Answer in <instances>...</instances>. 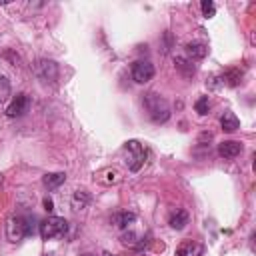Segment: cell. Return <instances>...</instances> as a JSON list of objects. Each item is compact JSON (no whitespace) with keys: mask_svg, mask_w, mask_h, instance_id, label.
<instances>
[{"mask_svg":"<svg viewBox=\"0 0 256 256\" xmlns=\"http://www.w3.org/2000/svg\"><path fill=\"white\" fill-rule=\"evenodd\" d=\"M188 220H190L188 212H186V210H182V208H178V210H174V212L170 214L168 224H170V228H172V230H184V228H186V224H188Z\"/></svg>","mask_w":256,"mask_h":256,"instance_id":"8fae6325","label":"cell"},{"mask_svg":"<svg viewBox=\"0 0 256 256\" xmlns=\"http://www.w3.org/2000/svg\"><path fill=\"white\" fill-rule=\"evenodd\" d=\"M66 180V174L64 172H48L42 176V184L46 190H56L58 186H62Z\"/></svg>","mask_w":256,"mask_h":256,"instance_id":"5bb4252c","label":"cell"},{"mask_svg":"<svg viewBox=\"0 0 256 256\" xmlns=\"http://www.w3.org/2000/svg\"><path fill=\"white\" fill-rule=\"evenodd\" d=\"M174 68H176L182 76H186V78H192V76L196 74V66L192 64V60L182 58V56H174Z\"/></svg>","mask_w":256,"mask_h":256,"instance_id":"4fadbf2b","label":"cell"},{"mask_svg":"<svg viewBox=\"0 0 256 256\" xmlns=\"http://www.w3.org/2000/svg\"><path fill=\"white\" fill-rule=\"evenodd\" d=\"M240 152H242V144L236 142V140H224V142L218 144V154L222 158H228L230 160V158H236Z\"/></svg>","mask_w":256,"mask_h":256,"instance_id":"9c48e42d","label":"cell"},{"mask_svg":"<svg viewBox=\"0 0 256 256\" xmlns=\"http://www.w3.org/2000/svg\"><path fill=\"white\" fill-rule=\"evenodd\" d=\"M202 254H204V246L198 244L196 240H184L176 248V256H202Z\"/></svg>","mask_w":256,"mask_h":256,"instance_id":"ba28073f","label":"cell"},{"mask_svg":"<svg viewBox=\"0 0 256 256\" xmlns=\"http://www.w3.org/2000/svg\"><path fill=\"white\" fill-rule=\"evenodd\" d=\"M142 106L148 114V118L154 124H164L170 118V104L166 102V98H162L156 92H146L142 94Z\"/></svg>","mask_w":256,"mask_h":256,"instance_id":"6da1fadb","label":"cell"},{"mask_svg":"<svg viewBox=\"0 0 256 256\" xmlns=\"http://www.w3.org/2000/svg\"><path fill=\"white\" fill-rule=\"evenodd\" d=\"M142 240L144 238H140L136 232H132V230H128V232H124L122 236H120V242L124 244V246H130V248H142Z\"/></svg>","mask_w":256,"mask_h":256,"instance_id":"e0dca14e","label":"cell"},{"mask_svg":"<svg viewBox=\"0 0 256 256\" xmlns=\"http://www.w3.org/2000/svg\"><path fill=\"white\" fill-rule=\"evenodd\" d=\"M42 204H44V210H46V212H52V210H54V202H52V198L46 196V198L42 200Z\"/></svg>","mask_w":256,"mask_h":256,"instance_id":"7402d4cb","label":"cell"},{"mask_svg":"<svg viewBox=\"0 0 256 256\" xmlns=\"http://www.w3.org/2000/svg\"><path fill=\"white\" fill-rule=\"evenodd\" d=\"M68 232V222L66 218L60 216H48L40 222V236L42 240H54V238H62Z\"/></svg>","mask_w":256,"mask_h":256,"instance_id":"3957f363","label":"cell"},{"mask_svg":"<svg viewBox=\"0 0 256 256\" xmlns=\"http://www.w3.org/2000/svg\"><path fill=\"white\" fill-rule=\"evenodd\" d=\"M104 256H114V254H110V252H104Z\"/></svg>","mask_w":256,"mask_h":256,"instance_id":"603a6c76","label":"cell"},{"mask_svg":"<svg viewBox=\"0 0 256 256\" xmlns=\"http://www.w3.org/2000/svg\"><path fill=\"white\" fill-rule=\"evenodd\" d=\"M200 6H202V14H204V18H212V16H214V12H216V8H214V2H210V0H204Z\"/></svg>","mask_w":256,"mask_h":256,"instance_id":"44dd1931","label":"cell"},{"mask_svg":"<svg viewBox=\"0 0 256 256\" xmlns=\"http://www.w3.org/2000/svg\"><path fill=\"white\" fill-rule=\"evenodd\" d=\"M10 98V80L0 74V104H4Z\"/></svg>","mask_w":256,"mask_h":256,"instance_id":"d6986e66","label":"cell"},{"mask_svg":"<svg viewBox=\"0 0 256 256\" xmlns=\"http://www.w3.org/2000/svg\"><path fill=\"white\" fill-rule=\"evenodd\" d=\"M0 186H2V174H0Z\"/></svg>","mask_w":256,"mask_h":256,"instance_id":"cb8c5ba5","label":"cell"},{"mask_svg":"<svg viewBox=\"0 0 256 256\" xmlns=\"http://www.w3.org/2000/svg\"><path fill=\"white\" fill-rule=\"evenodd\" d=\"M34 74L42 80V82H50L54 84L58 80V74H60V68L54 60H48V58H40L34 62Z\"/></svg>","mask_w":256,"mask_h":256,"instance_id":"277c9868","label":"cell"},{"mask_svg":"<svg viewBox=\"0 0 256 256\" xmlns=\"http://www.w3.org/2000/svg\"><path fill=\"white\" fill-rule=\"evenodd\" d=\"M100 176H108V178L102 180V184H116V182H120V178H122L116 168H106V170L100 172Z\"/></svg>","mask_w":256,"mask_h":256,"instance_id":"ac0fdd59","label":"cell"},{"mask_svg":"<svg viewBox=\"0 0 256 256\" xmlns=\"http://www.w3.org/2000/svg\"><path fill=\"white\" fill-rule=\"evenodd\" d=\"M194 108H196V112H198L200 116H206L208 110H210V100H208V96H200V98L196 100Z\"/></svg>","mask_w":256,"mask_h":256,"instance_id":"ffe728a7","label":"cell"},{"mask_svg":"<svg viewBox=\"0 0 256 256\" xmlns=\"http://www.w3.org/2000/svg\"><path fill=\"white\" fill-rule=\"evenodd\" d=\"M84 256H90V254H84Z\"/></svg>","mask_w":256,"mask_h":256,"instance_id":"d4e9b609","label":"cell"},{"mask_svg":"<svg viewBox=\"0 0 256 256\" xmlns=\"http://www.w3.org/2000/svg\"><path fill=\"white\" fill-rule=\"evenodd\" d=\"M88 204H90V194H88L86 190H76V192L72 194V198H70V206H72L74 212L84 210Z\"/></svg>","mask_w":256,"mask_h":256,"instance_id":"9a60e30c","label":"cell"},{"mask_svg":"<svg viewBox=\"0 0 256 256\" xmlns=\"http://www.w3.org/2000/svg\"><path fill=\"white\" fill-rule=\"evenodd\" d=\"M24 236H26V222H24V216H12V218H8V222H6V238L16 244V242H20Z\"/></svg>","mask_w":256,"mask_h":256,"instance_id":"8992f818","label":"cell"},{"mask_svg":"<svg viewBox=\"0 0 256 256\" xmlns=\"http://www.w3.org/2000/svg\"><path fill=\"white\" fill-rule=\"evenodd\" d=\"M220 126H222L224 132H236V130L240 128V120L236 118L234 112L228 110V112L222 114V118H220Z\"/></svg>","mask_w":256,"mask_h":256,"instance_id":"2e32d148","label":"cell"},{"mask_svg":"<svg viewBox=\"0 0 256 256\" xmlns=\"http://www.w3.org/2000/svg\"><path fill=\"white\" fill-rule=\"evenodd\" d=\"M122 154H124V162L128 166L130 172H138L144 166L146 160V148L138 142V140H128L122 146Z\"/></svg>","mask_w":256,"mask_h":256,"instance_id":"7a4b0ae2","label":"cell"},{"mask_svg":"<svg viewBox=\"0 0 256 256\" xmlns=\"http://www.w3.org/2000/svg\"><path fill=\"white\" fill-rule=\"evenodd\" d=\"M28 110H30V98L26 94H16L12 98V102L8 104V108H6V116L8 118H20Z\"/></svg>","mask_w":256,"mask_h":256,"instance_id":"52a82bcc","label":"cell"},{"mask_svg":"<svg viewBox=\"0 0 256 256\" xmlns=\"http://www.w3.org/2000/svg\"><path fill=\"white\" fill-rule=\"evenodd\" d=\"M136 222V214L134 212H128V210H120V212H116L114 216H112V224L116 226V228H122V230H126L130 224H134Z\"/></svg>","mask_w":256,"mask_h":256,"instance_id":"7c38bea8","label":"cell"},{"mask_svg":"<svg viewBox=\"0 0 256 256\" xmlns=\"http://www.w3.org/2000/svg\"><path fill=\"white\" fill-rule=\"evenodd\" d=\"M130 74H132V80L136 84H146V82H150L154 78L156 70H154V64L152 62H148V60H136L132 64Z\"/></svg>","mask_w":256,"mask_h":256,"instance_id":"5b68a950","label":"cell"},{"mask_svg":"<svg viewBox=\"0 0 256 256\" xmlns=\"http://www.w3.org/2000/svg\"><path fill=\"white\" fill-rule=\"evenodd\" d=\"M208 54V46L204 42H188L186 44V56L188 60H202Z\"/></svg>","mask_w":256,"mask_h":256,"instance_id":"30bf717a","label":"cell"}]
</instances>
